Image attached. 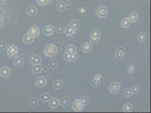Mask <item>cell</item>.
<instances>
[{"mask_svg": "<svg viewBox=\"0 0 151 113\" xmlns=\"http://www.w3.org/2000/svg\"><path fill=\"white\" fill-rule=\"evenodd\" d=\"M45 54L48 56H53L57 53V48L54 44H49L45 49Z\"/></svg>", "mask_w": 151, "mask_h": 113, "instance_id": "obj_1", "label": "cell"}, {"mask_svg": "<svg viewBox=\"0 0 151 113\" xmlns=\"http://www.w3.org/2000/svg\"><path fill=\"white\" fill-rule=\"evenodd\" d=\"M8 55L9 58H14L17 56L19 53L18 47L14 44H10L8 48Z\"/></svg>", "mask_w": 151, "mask_h": 113, "instance_id": "obj_2", "label": "cell"}, {"mask_svg": "<svg viewBox=\"0 0 151 113\" xmlns=\"http://www.w3.org/2000/svg\"><path fill=\"white\" fill-rule=\"evenodd\" d=\"M96 14H97V15L98 17H99L100 18H104L106 17L108 14V10L107 8L104 6H100V8H99L97 10Z\"/></svg>", "mask_w": 151, "mask_h": 113, "instance_id": "obj_3", "label": "cell"}, {"mask_svg": "<svg viewBox=\"0 0 151 113\" xmlns=\"http://www.w3.org/2000/svg\"><path fill=\"white\" fill-rule=\"evenodd\" d=\"M28 61L33 65H39L41 62V58L39 55H30L28 57Z\"/></svg>", "mask_w": 151, "mask_h": 113, "instance_id": "obj_4", "label": "cell"}, {"mask_svg": "<svg viewBox=\"0 0 151 113\" xmlns=\"http://www.w3.org/2000/svg\"><path fill=\"white\" fill-rule=\"evenodd\" d=\"M84 105L81 100H76L74 103H73L72 107L74 110L76 111H81L84 107Z\"/></svg>", "mask_w": 151, "mask_h": 113, "instance_id": "obj_5", "label": "cell"}, {"mask_svg": "<svg viewBox=\"0 0 151 113\" xmlns=\"http://www.w3.org/2000/svg\"><path fill=\"white\" fill-rule=\"evenodd\" d=\"M28 34H29L33 37H37L40 34L39 28L36 26V25H33L28 30Z\"/></svg>", "mask_w": 151, "mask_h": 113, "instance_id": "obj_6", "label": "cell"}, {"mask_svg": "<svg viewBox=\"0 0 151 113\" xmlns=\"http://www.w3.org/2000/svg\"><path fill=\"white\" fill-rule=\"evenodd\" d=\"M55 31V28L53 25H48L44 28L43 30V32L46 35H51L54 34Z\"/></svg>", "mask_w": 151, "mask_h": 113, "instance_id": "obj_7", "label": "cell"}, {"mask_svg": "<svg viewBox=\"0 0 151 113\" xmlns=\"http://www.w3.org/2000/svg\"><path fill=\"white\" fill-rule=\"evenodd\" d=\"M120 84L117 82H114L111 84L109 87V90L110 92L112 93H116L120 91Z\"/></svg>", "mask_w": 151, "mask_h": 113, "instance_id": "obj_8", "label": "cell"}, {"mask_svg": "<svg viewBox=\"0 0 151 113\" xmlns=\"http://www.w3.org/2000/svg\"><path fill=\"white\" fill-rule=\"evenodd\" d=\"M10 74V70L7 67H2L1 70H0V75L3 77H7L9 76Z\"/></svg>", "mask_w": 151, "mask_h": 113, "instance_id": "obj_9", "label": "cell"}, {"mask_svg": "<svg viewBox=\"0 0 151 113\" xmlns=\"http://www.w3.org/2000/svg\"><path fill=\"white\" fill-rule=\"evenodd\" d=\"M125 52V50L124 48H123V47H120L117 50L116 53V57L118 60L122 59L124 55Z\"/></svg>", "mask_w": 151, "mask_h": 113, "instance_id": "obj_10", "label": "cell"}, {"mask_svg": "<svg viewBox=\"0 0 151 113\" xmlns=\"http://www.w3.org/2000/svg\"><path fill=\"white\" fill-rule=\"evenodd\" d=\"M34 38L31 35L29 34H27L24 35V36L23 37V41L24 42V43L25 44H30L33 42L34 40Z\"/></svg>", "mask_w": 151, "mask_h": 113, "instance_id": "obj_11", "label": "cell"}, {"mask_svg": "<svg viewBox=\"0 0 151 113\" xmlns=\"http://www.w3.org/2000/svg\"><path fill=\"white\" fill-rule=\"evenodd\" d=\"M92 47H93V46H92L91 42H85L82 46V50L83 51L84 53H89L91 50Z\"/></svg>", "mask_w": 151, "mask_h": 113, "instance_id": "obj_12", "label": "cell"}, {"mask_svg": "<svg viewBox=\"0 0 151 113\" xmlns=\"http://www.w3.org/2000/svg\"><path fill=\"white\" fill-rule=\"evenodd\" d=\"M27 13L30 16H35L37 14V9L35 6H31L28 8Z\"/></svg>", "mask_w": 151, "mask_h": 113, "instance_id": "obj_13", "label": "cell"}, {"mask_svg": "<svg viewBox=\"0 0 151 113\" xmlns=\"http://www.w3.org/2000/svg\"><path fill=\"white\" fill-rule=\"evenodd\" d=\"M46 83V79L43 76L39 77L36 80V85L39 87H42L45 86Z\"/></svg>", "mask_w": 151, "mask_h": 113, "instance_id": "obj_14", "label": "cell"}, {"mask_svg": "<svg viewBox=\"0 0 151 113\" xmlns=\"http://www.w3.org/2000/svg\"><path fill=\"white\" fill-rule=\"evenodd\" d=\"M60 105L63 107H67L70 104V100L67 96L63 97L60 101Z\"/></svg>", "mask_w": 151, "mask_h": 113, "instance_id": "obj_15", "label": "cell"}, {"mask_svg": "<svg viewBox=\"0 0 151 113\" xmlns=\"http://www.w3.org/2000/svg\"><path fill=\"white\" fill-rule=\"evenodd\" d=\"M59 105V101L56 98H52L50 101V102H49V105L51 108L57 107Z\"/></svg>", "mask_w": 151, "mask_h": 113, "instance_id": "obj_16", "label": "cell"}, {"mask_svg": "<svg viewBox=\"0 0 151 113\" xmlns=\"http://www.w3.org/2000/svg\"><path fill=\"white\" fill-rule=\"evenodd\" d=\"M42 67L40 64L33 65V66L32 67V72L33 74L34 75L39 74V73H40L42 71Z\"/></svg>", "mask_w": 151, "mask_h": 113, "instance_id": "obj_17", "label": "cell"}, {"mask_svg": "<svg viewBox=\"0 0 151 113\" xmlns=\"http://www.w3.org/2000/svg\"><path fill=\"white\" fill-rule=\"evenodd\" d=\"M65 32L68 36H73V35L75 29L74 28H73L70 24L65 28Z\"/></svg>", "mask_w": 151, "mask_h": 113, "instance_id": "obj_18", "label": "cell"}, {"mask_svg": "<svg viewBox=\"0 0 151 113\" xmlns=\"http://www.w3.org/2000/svg\"><path fill=\"white\" fill-rule=\"evenodd\" d=\"M56 8L58 11H63L66 8L65 4L63 1H60L59 2H58L57 5H56Z\"/></svg>", "mask_w": 151, "mask_h": 113, "instance_id": "obj_19", "label": "cell"}, {"mask_svg": "<svg viewBox=\"0 0 151 113\" xmlns=\"http://www.w3.org/2000/svg\"><path fill=\"white\" fill-rule=\"evenodd\" d=\"M51 99V95L49 93H44L41 96V100L42 102H48Z\"/></svg>", "mask_w": 151, "mask_h": 113, "instance_id": "obj_20", "label": "cell"}, {"mask_svg": "<svg viewBox=\"0 0 151 113\" xmlns=\"http://www.w3.org/2000/svg\"><path fill=\"white\" fill-rule=\"evenodd\" d=\"M129 20L130 23H134L138 19V14L135 12H133L130 14L129 16Z\"/></svg>", "mask_w": 151, "mask_h": 113, "instance_id": "obj_21", "label": "cell"}, {"mask_svg": "<svg viewBox=\"0 0 151 113\" xmlns=\"http://www.w3.org/2000/svg\"><path fill=\"white\" fill-rule=\"evenodd\" d=\"M24 63V60L21 57H18L15 58V61L14 62V64L16 67H20L21 66H22Z\"/></svg>", "mask_w": 151, "mask_h": 113, "instance_id": "obj_22", "label": "cell"}, {"mask_svg": "<svg viewBox=\"0 0 151 113\" xmlns=\"http://www.w3.org/2000/svg\"><path fill=\"white\" fill-rule=\"evenodd\" d=\"M100 33L98 30H94L91 33V39H99Z\"/></svg>", "mask_w": 151, "mask_h": 113, "instance_id": "obj_23", "label": "cell"}, {"mask_svg": "<svg viewBox=\"0 0 151 113\" xmlns=\"http://www.w3.org/2000/svg\"><path fill=\"white\" fill-rule=\"evenodd\" d=\"M76 47L74 45H70L67 46L65 49V53L68 54H72L73 53H76Z\"/></svg>", "mask_w": 151, "mask_h": 113, "instance_id": "obj_24", "label": "cell"}, {"mask_svg": "<svg viewBox=\"0 0 151 113\" xmlns=\"http://www.w3.org/2000/svg\"><path fill=\"white\" fill-rule=\"evenodd\" d=\"M130 24V22L129 20V19L127 18H124L122 19L121 20V25L122 27L124 28H127L129 27Z\"/></svg>", "mask_w": 151, "mask_h": 113, "instance_id": "obj_25", "label": "cell"}, {"mask_svg": "<svg viewBox=\"0 0 151 113\" xmlns=\"http://www.w3.org/2000/svg\"><path fill=\"white\" fill-rule=\"evenodd\" d=\"M54 87L55 89H59L62 88L63 86V81L60 80H56L54 83Z\"/></svg>", "mask_w": 151, "mask_h": 113, "instance_id": "obj_26", "label": "cell"}, {"mask_svg": "<svg viewBox=\"0 0 151 113\" xmlns=\"http://www.w3.org/2000/svg\"><path fill=\"white\" fill-rule=\"evenodd\" d=\"M132 108H133V106L131 103H126L124 106L123 111L125 112H129L131 111Z\"/></svg>", "mask_w": 151, "mask_h": 113, "instance_id": "obj_27", "label": "cell"}, {"mask_svg": "<svg viewBox=\"0 0 151 113\" xmlns=\"http://www.w3.org/2000/svg\"><path fill=\"white\" fill-rule=\"evenodd\" d=\"M77 59V54L76 53H73L72 54H69V58H68V61H72L73 62Z\"/></svg>", "mask_w": 151, "mask_h": 113, "instance_id": "obj_28", "label": "cell"}, {"mask_svg": "<svg viewBox=\"0 0 151 113\" xmlns=\"http://www.w3.org/2000/svg\"><path fill=\"white\" fill-rule=\"evenodd\" d=\"M146 39V35L144 32H141L140 34H139L138 36V40L139 41L143 42Z\"/></svg>", "mask_w": 151, "mask_h": 113, "instance_id": "obj_29", "label": "cell"}, {"mask_svg": "<svg viewBox=\"0 0 151 113\" xmlns=\"http://www.w3.org/2000/svg\"><path fill=\"white\" fill-rule=\"evenodd\" d=\"M70 25H71L73 28H74L75 30H76L80 26V23L78 20H73L72 22L70 23Z\"/></svg>", "mask_w": 151, "mask_h": 113, "instance_id": "obj_30", "label": "cell"}, {"mask_svg": "<svg viewBox=\"0 0 151 113\" xmlns=\"http://www.w3.org/2000/svg\"><path fill=\"white\" fill-rule=\"evenodd\" d=\"M52 0H37V2L40 5H45L50 4Z\"/></svg>", "mask_w": 151, "mask_h": 113, "instance_id": "obj_31", "label": "cell"}, {"mask_svg": "<svg viewBox=\"0 0 151 113\" xmlns=\"http://www.w3.org/2000/svg\"><path fill=\"white\" fill-rule=\"evenodd\" d=\"M124 94H125V97H130V96H131L132 95V94H133L131 88H126L124 91Z\"/></svg>", "mask_w": 151, "mask_h": 113, "instance_id": "obj_32", "label": "cell"}, {"mask_svg": "<svg viewBox=\"0 0 151 113\" xmlns=\"http://www.w3.org/2000/svg\"><path fill=\"white\" fill-rule=\"evenodd\" d=\"M39 103V101L37 98H33L32 100H31L30 102V106L32 107H36L37 106V105Z\"/></svg>", "mask_w": 151, "mask_h": 113, "instance_id": "obj_33", "label": "cell"}, {"mask_svg": "<svg viewBox=\"0 0 151 113\" xmlns=\"http://www.w3.org/2000/svg\"><path fill=\"white\" fill-rule=\"evenodd\" d=\"M58 65V63L57 62V61L56 60H52L51 62H50V67L52 69H55V68L57 67Z\"/></svg>", "mask_w": 151, "mask_h": 113, "instance_id": "obj_34", "label": "cell"}, {"mask_svg": "<svg viewBox=\"0 0 151 113\" xmlns=\"http://www.w3.org/2000/svg\"><path fill=\"white\" fill-rule=\"evenodd\" d=\"M131 90L133 94L138 93L139 91V87L138 86V85H135V86H134L133 88H131Z\"/></svg>", "mask_w": 151, "mask_h": 113, "instance_id": "obj_35", "label": "cell"}, {"mask_svg": "<svg viewBox=\"0 0 151 113\" xmlns=\"http://www.w3.org/2000/svg\"><path fill=\"white\" fill-rule=\"evenodd\" d=\"M81 100L84 105H87L89 102V99L87 96H83V97H82Z\"/></svg>", "mask_w": 151, "mask_h": 113, "instance_id": "obj_36", "label": "cell"}, {"mask_svg": "<svg viewBox=\"0 0 151 113\" xmlns=\"http://www.w3.org/2000/svg\"><path fill=\"white\" fill-rule=\"evenodd\" d=\"M65 30V28L64 27L63 25H59L58 27L56 28V31L58 33H62Z\"/></svg>", "mask_w": 151, "mask_h": 113, "instance_id": "obj_37", "label": "cell"}, {"mask_svg": "<svg viewBox=\"0 0 151 113\" xmlns=\"http://www.w3.org/2000/svg\"><path fill=\"white\" fill-rule=\"evenodd\" d=\"M134 71H135V68H134V66L133 65H130L128 66V67H127V71L129 73H130V74L133 73Z\"/></svg>", "mask_w": 151, "mask_h": 113, "instance_id": "obj_38", "label": "cell"}, {"mask_svg": "<svg viewBox=\"0 0 151 113\" xmlns=\"http://www.w3.org/2000/svg\"><path fill=\"white\" fill-rule=\"evenodd\" d=\"M6 43L4 41L0 42V51H2L5 49L6 48Z\"/></svg>", "mask_w": 151, "mask_h": 113, "instance_id": "obj_39", "label": "cell"}, {"mask_svg": "<svg viewBox=\"0 0 151 113\" xmlns=\"http://www.w3.org/2000/svg\"><path fill=\"white\" fill-rule=\"evenodd\" d=\"M100 80H94V81L92 83V85L94 87H97L100 84Z\"/></svg>", "mask_w": 151, "mask_h": 113, "instance_id": "obj_40", "label": "cell"}, {"mask_svg": "<svg viewBox=\"0 0 151 113\" xmlns=\"http://www.w3.org/2000/svg\"><path fill=\"white\" fill-rule=\"evenodd\" d=\"M101 79V75L99 74H98L96 75V76L94 78V80H100Z\"/></svg>", "mask_w": 151, "mask_h": 113, "instance_id": "obj_41", "label": "cell"}, {"mask_svg": "<svg viewBox=\"0 0 151 113\" xmlns=\"http://www.w3.org/2000/svg\"><path fill=\"white\" fill-rule=\"evenodd\" d=\"M99 40V39H91V43L95 44L96 42H98V41Z\"/></svg>", "mask_w": 151, "mask_h": 113, "instance_id": "obj_42", "label": "cell"}, {"mask_svg": "<svg viewBox=\"0 0 151 113\" xmlns=\"http://www.w3.org/2000/svg\"><path fill=\"white\" fill-rule=\"evenodd\" d=\"M3 23H4V20H3V19L0 18V27L2 26V24H3Z\"/></svg>", "mask_w": 151, "mask_h": 113, "instance_id": "obj_43", "label": "cell"}]
</instances>
